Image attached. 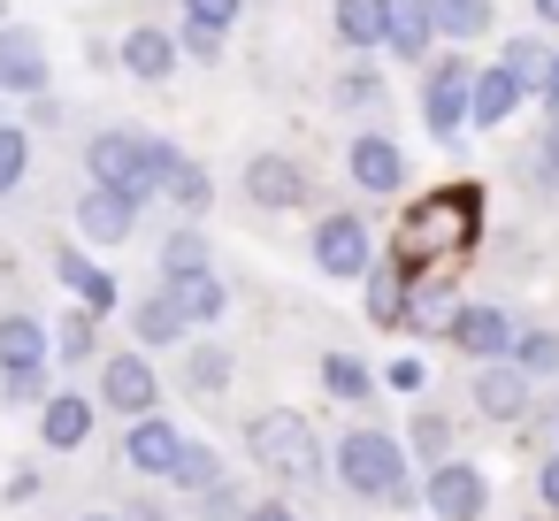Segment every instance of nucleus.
I'll use <instances>...</instances> for the list:
<instances>
[{
    "instance_id": "obj_1",
    "label": "nucleus",
    "mask_w": 559,
    "mask_h": 521,
    "mask_svg": "<svg viewBox=\"0 0 559 521\" xmlns=\"http://www.w3.org/2000/svg\"><path fill=\"white\" fill-rule=\"evenodd\" d=\"M47 368H55V345H47V322L39 315H0V391L16 406L47 399Z\"/></svg>"
},
{
    "instance_id": "obj_2",
    "label": "nucleus",
    "mask_w": 559,
    "mask_h": 521,
    "mask_svg": "<svg viewBox=\"0 0 559 521\" xmlns=\"http://www.w3.org/2000/svg\"><path fill=\"white\" fill-rule=\"evenodd\" d=\"M475 185H452V192H437V200H421L414 215H406V230H399V253L406 261H429V253H444V246H475Z\"/></svg>"
},
{
    "instance_id": "obj_3",
    "label": "nucleus",
    "mask_w": 559,
    "mask_h": 521,
    "mask_svg": "<svg viewBox=\"0 0 559 521\" xmlns=\"http://www.w3.org/2000/svg\"><path fill=\"white\" fill-rule=\"evenodd\" d=\"M337 475H345L360 498H414V490H406V452H399L383 429H345Z\"/></svg>"
},
{
    "instance_id": "obj_4",
    "label": "nucleus",
    "mask_w": 559,
    "mask_h": 521,
    "mask_svg": "<svg viewBox=\"0 0 559 521\" xmlns=\"http://www.w3.org/2000/svg\"><path fill=\"white\" fill-rule=\"evenodd\" d=\"M246 445H253V460L276 467L284 483H314V475H322V445H314V429H307L299 414H261V422L246 429Z\"/></svg>"
},
{
    "instance_id": "obj_5",
    "label": "nucleus",
    "mask_w": 559,
    "mask_h": 521,
    "mask_svg": "<svg viewBox=\"0 0 559 521\" xmlns=\"http://www.w3.org/2000/svg\"><path fill=\"white\" fill-rule=\"evenodd\" d=\"M85 169H93V185H108L123 200H146V139L139 131H100L85 146Z\"/></svg>"
},
{
    "instance_id": "obj_6",
    "label": "nucleus",
    "mask_w": 559,
    "mask_h": 521,
    "mask_svg": "<svg viewBox=\"0 0 559 521\" xmlns=\"http://www.w3.org/2000/svg\"><path fill=\"white\" fill-rule=\"evenodd\" d=\"M0 93H16V100L47 93V39L32 24H0Z\"/></svg>"
},
{
    "instance_id": "obj_7",
    "label": "nucleus",
    "mask_w": 559,
    "mask_h": 521,
    "mask_svg": "<svg viewBox=\"0 0 559 521\" xmlns=\"http://www.w3.org/2000/svg\"><path fill=\"white\" fill-rule=\"evenodd\" d=\"M100 399L116 406V414H154V399H162V383H154V368H146V353H116V360H100Z\"/></svg>"
},
{
    "instance_id": "obj_8",
    "label": "nucleus",
    "mask_w": 559,
    "mask_h": 521,
    "mask_svg": "<svg viewBox=\"0 0 559 521\" xmlns=\"http://www.w3.org/2000/svg\"><path fill=\"white\" fill-rule=\"evenodd\" d=\"M314 261H322L330 276H360V269L376 261L368 223H360V215H322V230H314Z\"/></svg>"
},
{
    "instance_id": "obj_9",
    "label": "nucleus",
    "mask_w": 559,
    "mask_h": 521,
    "mask_svg": "<svg viewBox=\"0 0 559 521\" xmlns=\"http://www.w3.org/2000/svg\"><path fill=\"white\" fill-rule=\"evenodd\" d=\"M131 223H139V200H123V192H108V185H85V200H78V230H85L93 246H123Z\"/></svg>"
},
{
    "instance_id": "obj_10",
    "label": "nucleus",
    "mask_w": 559,
    "mask_h": 521,
    "mask_svg": "<svg viewBox=\"0 0 559 521\" xmlns=\"http://www.w3.org/2000/svg\"><path fill=\"white\" fill-rule=\"evenodd\" d=\"M467 85H475V78H467V62H437V70H429L421 108H429V131H437V139H452V131L467 123Z\"/></svg>"
},
{
    "instance_id": "obj_11",
    "label": "nucleus",
    "mask_w": 559,
    "mask_h": 521,
    "mask_svg": "<svg viewBox=\"0 0 559 521\" xmlns=\"http://www.w3.org/2000/svg\"><path fill=\"white\" fill-rule=\"evenodd\" d=\"M177 452H185V437H177V422H162V414H139L131 437H123V460H131L139 475H169Z\"/></svg>"
},
{
    "instance_id": "obj_12",
    "label": "nucleus",
    "mask_w": 559,
    "mask_h": 521,
    "mask_svg": "<svg viewBox=\"0 0 559 521\" xmlns=\"http://www.w3.org/2000/svg\"><path fill=\"white\" fill-rule=\"evenodd\" d=\"M39 437H47L55 452H78V445L93 437V399H78V391H47V399H39Z\"/></svg>"
},
{
    "instance_id": "obj_13",
    "label": "nucleus",
    "mask_w": 559,
    "mask_h": 521,
    "mask_svg": "<svg viewBox=\"0 0 559 521\" xmlns=\"http://www.w3.org/2000/svg\"><path fill=\"white\" fill-rule=\"evenodd\" d=\"M429 506H437V521H475V513L490 506V490H483L475 467H452V460H444V467L429 475Z\"/></svg>"
},
{
    "instance_id": "obj_14",
    "label": "nucleus",
    "mask_w": 559,
    "mask_h": 521,
    "mask_svg": "<svg viewBox=\"0 0 559 521\" xmlns=\"http://www.w3.org/2000/svg\"><path fill=\"white\" fill-rule=\"evenodd\" d=\"M383 39H391V55L399 62H421L429 55V0H383Z\"/></svg>"
},
{
    "instance_id": "obj_15",
    "label": "nucleus",
    "mask_w": 559,
    "mask_h": 521,
    "mask_svg": "<svg viewBox=\"0 0 559 521\" xmlns=\"http://www.w3.org/2000/svg\"><path fill=\"white\" fill-rule=\"evenodd\" d=\"M55 276L78 292V307H85V315H108V307H116V276H108V269H93L78 246H62V253H55Z\"/></svg>"
},
{
    "instance_id": "obj_16",
    "label": "nucleus",
    "mask_w": 559,
    "mask_h": 521,
    "mask_svg": "<svg viewBox=\"0 0 559 521\" xmlns=\"http://www.w3.org/2000/svg\"><path fill=\"white\" fill-rule=\"evenodd\" d=\"M353 185H360V192H399V185H406V154H399L391 139H360V146H353Z\"/></svg>"
},
{
    "instance_id": "obj_17",
    "label": "nucleus",
    "mask_w": 559,
    "mask_h": 521,
    "mask_svg": "<svg viewBox=\"0 0 559 521\" xmlns=\"http://www.w3.org/2000/svg\"><path fill=\"white\" fill-rule=\"evenodd\" d=\"M162 299H169V315H177V322H215V315H223V284H215L207 269L169 276V292H162Z\"/></svg>"
},
{
    "instance_id": "obj_18",
    "label": "nucleus",
    "mask_w": 559,
    "mask_h": 521,
    "mask_svg": "<svg viewBox=\"0 0 559 521\" xmlns=\"http://www.w3.org/2000/svg\"><path fill=\"white\" fill-rule=\"evenodd\" d=\"M123 70H131V78H146V85H154V78H169V70H177V39H169V32H154V24H139V32L123 39Z\"/></svg>"
},
{
    "instance_id": "obj_19",
    "label": "nucleus",
    "mask_w": 559,
    "mask_h": 521,
    "mask_svg": "<svg viewBox=\"0 0 559 521\" xmlns=\"http://www.w3.org/2000/svg\"><path fill=\"white\" fill-rule=\"evenodd\" d=\"M246 185H253L261 208H299V200H307V185H299V169H292L284 154H261V162L246 169Z\"/></svg>"
},
{
    "instance_id": "obj_20",
    "label": "nucleus",
    "mask_w": 559,
    "mask_h": 521,
    "mask_svg": "<svg viewBox=\"0 0 559 521\" xmlns=\"http://www.w3.org/2000/svg\"><path fill=\"white\" fill-rule=\"evenodd\" d=\"M368 322L376 330L406 322V269L399 261H368Z\"/></svg>"
},
{
    "instance_id": "obj_21",
    "label": "nucleus",
    "mask_w": 559,
    "mask_h": 521,
    "mask_svg": "<svg viewBox=\"0 0 559 521\" xmlns=\"http://www.w3.org/2000/svg\"><path fill=\"white\" fill-rule=\"evenodd\" d=\"M452 338H460L467 353H483V360H498V353L513 345V322H506L498 307H460V322H452Z\"/></svg>"
},
{
    "instance_id": "obj_22",
    "label": "nucleus",
    "mask_w": 559,
    "mask_h": 521,
    "mask_svg": "<svg viewBox=\"0 0 559 521\" xmlns=\"http://www.w3.org/2000/svg\"><path fill=\"white\" fill-rule=\"evenodd\" d=\"M521 108V85L506 78V70H483L475 85H467V123H506Z\"/></svg>"
},
{
    "instance_id": "obj_23",
    "label": "nucleus",
    "mask_w": 559,
    "mask_h": 521,
    "mask_svg": "<svg viewBox=\"0 0 559 521\" xmlns=\"http://www.w3.org/2000/svg\"><path fill=\"white\" fill-rule=\"evenodd\" d=\"M475 399H483V414H498V422H521V406H528V383H521V368H483V376H475Z\"/></svg>"
},
{
    "instance_id": "obj_24",
    "label": "nucleus",
    "mask_w": 559,
    "mask_h": 521,
    "mask_svg": "<svg viewBox=\"0 0 559 521\" xmlns=\"http://www.w3.org/2000/svg\"><path fill=\"white\" fill-rule=\"evenodd\" d=\"M429 32H444V39H483V32H490V0H429Z\"/></svg>"
},
{
    "instance_id": "obj_25",
    "label": "nucleus",
    "mask_w": 559,
    "mask_h": 521,
    "mask_svg": "<svg viewBox=\"0 0 559 521\" xmlns=\"http://www.w3.org/2000/svg\"><path fill=\"white\" fill-rule=\"evenodd\" d=\"M498 70H506V78H513V85H521V93H544V85H551V55H544V47H536V39H513V47H506V62H498Z\"/></svg>"
},
{
    "instance_id": "obj_26",
    "label": "nucleus",
    "mask_w": 559,
    "mask_h": 521,
    "mask_svg": "<svg viewBox=\"0 0 559 521\" xmlns=\"http://www.w3.org/2000/svg\"><path fill=\"white\" fill-rule=\"evenodd\" d=\"M337 39L345 47H376L383 39V0H337Z\"/></svg>"
},
{
    "instance_id": "obj_27",
    "label": "nucleus",
    "mask_w": 559,
    "mask_h": 521,
    "mask_svg": "<svg viewBox=\"0 0 559 521\" xmlns=\"http://www.w3.org/2000/svg\"><path fill=\"white\" fill-rule=\"evenodd\" d=\"M24 169H32V139H24V123H0V200L24 185Z\"/></svg>"
},
{
    "instance_id": "obj_28",
    "label": "nucleus",
    "mask_w": 559,
    "mask_h": 521,
    "mask_svg": "<svg viewBox=\"0 0 559 521\" xmlns=\"http://www.w3.org/2000/svg\"><path fill=\"white\" fill-rule=\"evenodd\" d=\"M406 322L429 330V338H444V330L460 322V299H452V292H421V299H406Z\"/></svg>"
},
{
    "instance_id": "obj_29",
    "label": "nucleus",
    "mask_w": 559,
    "mask_h": 521,
    "mask_svg": "<svg viewBox=\"0 0 559 521\" xmlns=\"http://www.w3.org/2000/svg\"><path fill=\"white\" fill-rule=\"evenodd\" d=\"M131 330H139V345L154 353V345H169V338H177L185 322L169 315V299H146V307H131Z\"/></svg>"
},
{
    "instance_id": "obj_30",
    "label": "nucleus",
    "mask_w": 559,
    "mask_h": 521,
    "mask_svg": "<svg viewBox=\"0 0 559 521\" xmlns=\"http://www.w3.org/2000/svg\"><path fill=\"white\" fill-rule=\"evenodd\" d=\"M185 376H192V391H200V399H215V391L230 383V353H215V345H200V353L185 360Z\"/></svg>"
},
{
    "instance_id": "obj_31",
    "label": "nucleus",
    "mask_w": 559,
    "mask_h": 521,
    "mask_svg": "<svg viewBox=\"0 0 559 521\" xmlns=\"http://www.w3.org/2000/svg\"><path fill=\"white\" fill-rule=\"evenodd\" d=\"M322 383H330L337 399H368V368H360L353 353H330V360H322Z\"/></svg>"
},
{
    "instance_id": "obj_32",
    "label": "nucleus",
    "mask_w": 559,
    "mask_h": 521,
    "mask_svg": "<svg viewBox=\"0 0 559 521\" xmlns=\"http://www.w3.org/2000/svg\"><path fill=\"white\" fill-rule=\"evenodd\" d=\"M169 475H177L185 490H215V475H223V467H215V452H207V445H185Z\"/></svg>"
},
{
    "instance_id": "obj_33",
    "label": "nucleus",
    "mask_w": 559,
    "mask_h": 521,
    "mask_svg": "<svg viewBox=\"0 0 559 521\" xmlns=\"http://www.w3.org/2000/svg\"><path fill=\"white\" fill-rule=\"evenodd\" d=\"M162 261H169V276H192V269H207V238H200V230H177V238L162 246Z\"/></svg>"
},
{
    "instance_id": "obj_34",
    "label": "nucleus",
    "mask_w": 559,
    "mask_h": 521,
    "mask_svg": "<svg viewBox=\"0 0 559 521\" xmlns=\"http://www.w3.org/2000/svg\"><path fill=\"white\" fill-rule=\"evenodd\" d=\"M47 345H55V353H62V360H85V353H93V315H85V307H78V315H70V322H62V330H55V338H47Z\"/></svg>"
},
{
    "instance_id": "obj_35",
    "label": "nucleus",
    "mask_w": 559,
    "mask_h": 521,
    "mask_svg": "<svg viewBox=\"0 0 559 521\" xmlns=\"http://www.w3.org/2000/svg\"><path fill=\"white\" fill-rule=\"evenodd\" d=\"M162 192H169V200H185V208H207V177H200L192 162H177V169L162 177Z\"/></svg>"
},
{
    "instance_id": "obj_36",
    "label": "nucleus",
    "mask_w": 559,
    "mask_h": 521,
    "mask_svg": "<svg viewBox=\"0 0 559 521\" xmlns=\"http://www.w3.org/2000/svg\"><path fill=\"white\" fill-rule=\"evenodd\" d=\"M513 368H536V376H551V368H559V338H521V345H513Z\"/></svg>"
},
{
    "instance_id": "obj_37",
    "label": "nucleus",
    "mask_w": 559,
    "mask_h": 521,
    "mask_svg": "<svg viewBox=\"0 0 559 521\" xmlns=\"http://www.w3.org/2000/svg\"><path fill=\"white\" fill-rule=\"evenodd\" d=\"M185 16H192V24H207V32H223V24L238 16V0H185Z\"/></svg>"
},
{
    "instance_id": "obj_38",
    "label": "nucleus",
    "mask_w": 559,
    "mask_h": 521,
    "mask_svg": "<svg viewBox=\"0 0 559 521\" xmlns=\"http://www.w3.org/2000/svg\"><path fill=\"white\" fill-rule=\"evenodd\" d=\"M185 55H200V62H223V32H207V24H185Z\"/></svg>"
},
{
    "instance_id": "obj_39",
    "label": "nucleus",
    "mask_w": 559,
    "mask_h": 521,
    "mask_svg": "<svg viewBox=\"0 0 559 521\" xmlns=\"http://www.w3.org/2000/svg\"><path fill=\"white\" fill-rule=\"evenodd\" d=\"M414 445H421L429 460H444V422H437V414H421V422H414Z\"/></svg>"
},
{
    "instance_id": "obj_40",
    "label": "nucleus",
    "mask_w": 559,
    "mask_h": 521,
    "mask_svg": "<svg viewBox=\"0 0 559 521\" xmlns=\"http://www.w3.org/2000/svg\"><path fill=\"white\" fill-rule=\"evenodd\" d=\"M9 498L32 506V498H39V467H16V475H9Z\"/></svg>"
},
{
    "instance_id": "obj_41",
    "label": "nucleus",
    "mask_w": 559,
    "mask_h": 521,
    "mask_svg": "<svg viewBox=\"0 0 559 521\" xmlns=\"http://www.w3.org/2000/svg\"><path fill=\"white\" fill-rule=\"evenodd\" d=\"M421 383V360H391V391H414Z\"/></svg>"
},
{
    "instance_id": "obj_42",
    "label": "nucleus",
    "mask_w": 559,
    "mask_h": 521,
    "mask_svg": "<svg viewBox=\"0 0 559 521\" xmlns=\"http://www.w3.org/2000/svg\"><path fill=\"white\" fill-rule=\"evenodd\" d=\"M536 490H544V506H559V460H551V467L536 475Z\"/></svg>"
},
{
    "instance_id": "obj_43",
    "label": "nucleus",
    "mask_w": 559,
    "mask_h": 521,
    "mask_svg": "<svg viewBox=\"0 0 559 521\" xmlns=\"http://www.w3.org/2000/svg\"><path fill=\"white\" fill-rule=\"evenodd\" d=\"M246 521H292V506H253Z\"/></svg>"
},
{
    "instance_id": "obj_44",
    "label": "nucleus",
    "mask_w": 559,
    "mask_h": 521,
    "mask_svg": "<svg viewBox=\"0 0 559 521\" xmlns=\"http://www.w3.org/2000/svg\"><path fill=\"white\" fill-rule=\"evenodd\" d=\"M544 169L559 177V123H551V139H544Z\"/></svg>"
},
{
    "instance_id": "obj_45",
    "label": "nucleus",
    "mask_w": 559,
    "mask_h": 521,
    "mask_svg": "<svg viewBox=\"0 0 559 521\" xmlns=\"http://www.w3.org/2000/svg\"><path fill=\"white\" fill-rule=\"evenodd\" d=\"M536 16H544V24H559V0H536Z\"/></svg>"
},
{
    "instance_id": "obj_46",
    "label": "nucleus",
    "mask_w": 559,
    "mask_h": 521,
    "mask_svg": "<svg viewBox=\"0 0 559 521\" xmlns=\"http://www.w3.org/2000/svg\"><path fill=\"white\" fill-rule=\"evenodd\" d=\"M544 100H551V108H559V62H551V85H544Z\"/></svg>"
},
{
    "instance_id": "obj_47",
    "label": "nucleus",
    "mask_w": 559,
    "mask_h": 521,
    "mask_svg": "<svg viewBox=\"0 0 559 521\" xmlns=\"http://www.w3.org/2000/svg\"><path fill=\"white\" fill-rule=\"evenodd\" d=\"M0 24H9V0H0Z\"/></svg>"
},
{
    "instance_id": "obj_48",
    "label": "nucleus",
    "mask_w": 559,
    "mask_h": 521,
    "mask_svg": "<svg viewBox=\"0 0 559 521\" xmlns=\"http://www.w3.org/2000/svg\"><path fill=\"white\" fill-rule=\"evenodd\" d=\"M85 521H108V513H85Z\"/></svg>"
}]
</instances>
